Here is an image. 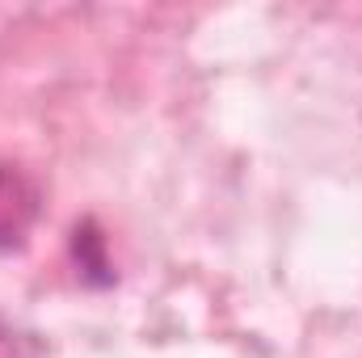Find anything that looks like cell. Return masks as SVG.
I'll list each match as a JSON object with an SVG mask.
<instances>
[{
    "label": "cell",
    "instance_id": "cell-1",
    "mask_svg": "<svg viewBox=\"0 0 362 358\" xmlns=\"http://www.w3.org/2000/svg\"><path fill=\"white\" fill-rule=\"evenodd\" d=\"M38 211H42L38 181L21 165L0 161V253H13L25 245L30 228L38 224Z\"/></svg>",
    "mask_w": 362,
    "mask_h": 358
},
{
    "label": "cell",
    "instance_id": "cell-3",
    "mask_svg": "<svg viewBox=\"0 0 362 358\" xmlns=\"http://www.w3.org/2000/svg\"><path fill=\"white\" fill-rule=\"evenodd\" d=\"M0 358H30L25 337H21V333H13V329H4V325H0Z\"/></svg>",
    "mask_w": 362,
    "mask_h": 358
},
{
    "label": "cell",
    "instance_id": "cell-2",
    "mask_svg": "<svg viewBox=\"0 0 362 358\" xmlns=\"http://www.w3.org/2000/svg\"><path fill=\"white\" fill-rule=\"evenodd\" d=\"M72 249H76V262H81V270L89 274V278H101V282H110L101 270H110V262H105V253H101V236L93 232L89 224L85 228H76V241H72Z\"/></svg>",
    "mask_w": 362,
    "mask_h": 358
}]
</instances>
